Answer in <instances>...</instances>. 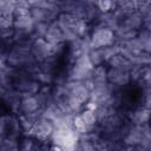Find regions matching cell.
<instances>
[{"mask_svg":"<svg viewBox=\"0 0 151 151\" xmlns=\"http://www.w3.org/2000/svg\"><path fill=\"white\" fill-rule=\"evenodd\" d=\"M136 38L138 40V44L140 46L142 52L150 53V51H151V32H150V29L142 28L137 33Z\"/></svg>","mask_w":151,"mask_h":151,"instance_id":"obj_14","label":"cell"},{"mask_svg":"<svg viewBox=\"0 0 151 151\" xmlns=\"http://www.w3.org/2000/svg\"><path fill=\"white\" fill-rule=\"evenodd\" d=\"M93 66L88 61L87 54H81L68 63L64 78L70 81H86L90 79Z\"/></svg>","mask_w":151,"mask_h":151,"instance_id":"obj_2","label":"cell"},{"mask_svg":"<svg viewBox=\"0 0 151 151\" xmlns=\"http://www.w3.org/2000/svg\"><path fill=\"white\" fill-rule=\"evenodd\" d=\"M120 25L129 29L139 32L144 26V18L138 11H134V12L130 13L129 15H126L123 19V21L120 22Z\"/></svg>","mask_w":151,"mask_h":151,"instance_id":"obj_11","label":"cell"},{"mask_svg":"<svg viewBox=\"0 0 151 151\" xmlns=\"http://www.w3.org/2000/svg\"><path fill=\"white\" fill-rule=\"evenodd\" d=\"M20 100H21V94L14 88H8L5 91L1 98V104L8 112L18 114Z\"/></svg>","mask_w":151,"mask_h":151,"instance_id":"obj_10","label":"cell"},{"mask_svg":"<svg viewBox=\"0 0 151 151\" xmlns=\"http://www.w3.org/2000/svg\"><path fill=\"white\" fill-rule=\"evenodd\" d=\"M87 58H88V61L91 63V65L93 67H98V66L105 65V60H104V55H103L101 48H94V47H92L87 52Z\"/></svg>","mask_w":151,"mask_h":151,"instance_id":"obj_16","label":"cell"},{"mask_svg":"<svg viewBox=\"0 0 151 151\" xmlns=\"http://www.w3.org/2000/svg\"><path fill=\"white\" fill-rule=\"evenodd\" d=\"M29 51H31L33 60L37 64H40V63H44V61H47L54 58L52 54L51 45L47 44L44 39H32L29 44Z\"/></svg>","mask_w":151,"mask_h":151,"instance_id":"obj_6","label":"cell"},{"mask_svg":"<svg viewBox=\"0 0 151 151\" xmlns=\"http://www.w3.org/2000/svg\"><path fill=\"white\" fill-rule=\"evenodd\" d=\"M125 118L127 123L133 125H144L149 123L150 118V109L143 105H138L134 107H130L125 111Z\"/></svg>","mask_w":151,"mask_h":151,"instance_id":"obj_9","label":"cell"},{"mask_svg":"<svg viewBox=\"0 0 151 151\" xmlns=\"http://www.w3.org/2000/svg\"><path fill=\"white\" fill-rule=\"evenodd\" d=\"M29 44H11L6 52V64L15 70H25L32 74L37 63L32 58Z\"/></svg>","mask_w":151,"mask_h":151,"instance_id":"obj_1","label":"cell"},{"mask_svg":"<svg viewBox=\"0 0 151 151\" xmlns=\"http://www.w3.org/2000/svg\"><path fill=\"white\" fill-rule=\"evenodd\" d=\"M78 140L79 133L73 127L55 129L50 138V144L61 151H76Z\"/></svg>","mask_w":151,"mask_h":151,"instance_id":"obj_3","label":"cell"},{"mask_svg":"<svg viewBox=\"0 0 151 151\" xmlns=\"http://www.w3.org/2000/svg\"><path fill=\"white\" fill-rule=\"evenodd\" d=\"M44 40L50 44V45H57V44H63L64 41V35L63 32L60 29V27L58 26V24L55 21L51 22L47 27V32L44 37Z\"/></svg>","mask_w":151,"mask_h":151,"instance_id":"obj_12","label":"cell"},{"mask_svg":"<svg viewBox=\"0 0 151 151\" xmlns=\"http://www.w3.org/2000/svg\"><path fill=\"white\" fill-rule=\"evenodd\" d=\"M53 131H54L53 123L39 116L29 132V137H32L38 142H50Z\"/></svg>","mask_w":151,"mask_h":151,"instance_id":"obj_5","label":"cell"},{"mask_svg":"<svg viewBox=\"0 0 151 151\" xmlns=\"http://www.w3.org/2000/svg\"><path fill=\"white\" fill-rule=\"evenodd\" d=\"M14 11H15V1L0 0V14L1 15L13 18Z\"/></svg>","mask_w":151,"mask_h":151,"instance_id":"obj_18","label":"cell"},{"mask_svg":"<svg viewBox=\"0 0 151 151\" xmlns=\"http://www.w3.org/2000/svg\"><path fill=\"white\" fill-rule=\"evenodd\" d=\"M0 151H19V138L11 136L0 137Z\"/></svg>","mask_w":151,"mask_h":151,"instance_id":"obj_15","label":"cell"},{"mask_svg":"<svg viewBox=\"0 0 151 151\" xmlns=\"http://www.w3.org/2000/svg\"><path fill=\"white\" fill-rule=\"evenodd\" d=\"M41 111V105L35 94H26L21 96L20 105L18 114L25 116H39Z\"/></svg>","mask_w":151,"mask_h":151,"instance_id":"obj_8","label":"cell"},{"mask_svg":"<svg viewBox=\"0 0 151 151\" xmlns=\"http://www.w3.org/2000/svg\"><path fill=\"white\" fill-rule=\"evenodd\" d=\"M103 51V55H104V60H105V64L112 58L114 57L116 54H118L120 52V46L118 44H113L109 47H105V48H101Z\"/></svg>","mask_w":151,"mask_h":151,"instance_id":"obj_20","label":"cell"},{"mask_svg":"<svg viewBox=\"0 0 151 151\" xmlns=\"http://www.w3.org/2000/svg\"><path fill=\"white\" fill-rule=\"evenodd\" d=\"M107 83L117 91H123L126 86L131 84V74L125 70L107 67L106 71Z\"/></svg>","mask_w":151,"mask_h":151,"instance_id":"obj_7","label":"cell"},{"mask_svg":"<svg viewBox=\"0 0 151 151\" xmlns=\"http://www.w3.org/2000/svg\"><path fill=\"white\" fill-rule=\"evenodd\" d=\"M107 67H112V68H119V70H125L127 72H132L134 68H138L136 67L130 60H127L125 57H123L120 53L116 54L114 57H112L106 64H105Z\"/></svg>","mask_w":151,"mask_h":151,"instance_id":"obj_13","label":"cell"},{"mask_svg":"<svg viewBox=\"0 0 151 151\" xmlns=\"http://www.w3.org/2000/svg\"><path fill=\"white\" fill-rule=\"evenodd\" d=\"M94 5L100 13H107L114 9V1H94Z\"/></svg>","mask_w":151,"mask_h":151,"instance_id":"obj_21","label":"cell"},{"mask_svg":"<svg viewBox=\"0 0 151 151\" xmlns=\"http://www.w3.org/2000/svg\"><path fill=\"white\" fill-rule=\"evenodd\" d=\"M48 25L50 24H46V22H35L34 28H33L32 39H44V37L47 32Z\"/></svg>","mask_w":151,"mask_h":151,"instance_id":"obj_19","label":"cell"},{"mask_svg":"<svg viewBox=\"0 0 151 151\" xmlns=\"http://www.w3.org/2000/svg\"><path fill=\"white\" fill-rule=\"evenodd\" d=\"M37 140L32 137H20L19 138V151H35Z\"/></svg>","mask_w":151,"mask_h":151,"instance_id":"obj_17","label":"cell"},{"mask_svg":"<svg viewBox=\"0 0 151 151\" xmlns=\"http://www.w3.org/2000/svg\"><path fill=\"white\" fill-rule=\"evenodd\" d=\"M88 39H90L92 47L94 48H105V47H109L116 44L114 32L105 26L97 25V24L91 26Z\"/></svg>","mask_w":151,"mask_h":151,"instance_id":"obj_4","label":"cell"}]
</instances>
